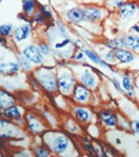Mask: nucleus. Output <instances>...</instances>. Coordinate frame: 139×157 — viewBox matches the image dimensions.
<instances>
[{"instance_id": "nucleus-8", "label": "nucleus", "mask_w": 139, "mask_h": 157, "mask_svg": "<svg viewBox=\"0 0 139 157\" xmlns=\"http://www.w3.org/2000/svg\"><path fill=\"white\" fill-rule=\"evenodd\" d=\"M74 83V80L69 76H63L59 81V85L61 89L64 91H68L70 89Z\"/></svg>"}, {"instance_id": "nucleus-31", "label": "nucleus", "mask_w": 139, "mask_h": 157, "mask_svg": "<svg viewBox=\"0 0 139 157\" xmlns=\"http://www.w3.org/2000/svg\"></svg>"}, {"instance_id": "nucleus-30", "label": "nucleus", "mask_w": 139, "mask_h": 157, "mask_svg": "<svg viewBox=\"0 0 139 157\" xmlns=\"http://www.w3.org/2000/svg\"><path fill=\"white\" fill-rule=\"evenodd\" d=\"M1 0H0V3H1Z\"/></svg>"}, {"instance_id": "nucleus-14", "label": "nucleus", "mask_w": 139, "mask_h": 157, "mask_svg": "<svg viewBox=\"0 0 139 157\" xmlns=\"http://www.w3.org/2000/svg\"><path fill=\"white\" fill-rule=\"evenodd\" d=\"M126 43L131 48L137 49L139 48V37L130 36L128 37Z\"/></svg>"}, {"instance_id": "nucleus-25", "label": "nucleus", "mask_w": 139, "mask_h": 157, "mask_svg": "<svg viewBox=\"0 0 139 157\" xmlns=\"http://www.w3.org/2000/svg\"><path fill=\"white\" fill-rule=\"evenodd\" d=\"M131 126L132 129L135 132H139V121H133L131 124Z\"/></svg>"}, {"instance_id": "nucleus-2", "label": "nucleus", "mask_w": 139, "mask_h": 157, "mask_svg": "<svg viewBox=\"0 0 139 157\" xmlns=\"http://www.w3.org/2000/svg\"><path fill=\"white\" fill-rule=\"evenodd\" d=\"M101 13L99 10L94 8H89L84 11L83 19L88 21H94L99 19Z\"/></svg>"}, {"instance_id": "nucleus-17", "label": "nucleus", "mask_w": 139, "mask_h": 157, "mask_svg": "<svg viewBox=\"0 0 139 157\" xmlns=\"http://www.w3.org/2000/svg\"><path fill=\"white\" fill-rule=\"evenodd\" d=\"M82 81L85 85L89 87L93 86L95 83V79L93 76L88 72H86L85 75L83 77Z\"/></svg>"}, {"instance_id": "nucleus-4", "label": "nucleus", "mask_w": 139, "mask_h": 157, "mask_svg": "<svg viewBox=\"0 0 139 157\" xmlns=\"http://www.w3.org/2000/svg\"><path fill=\"white\" fill-rule=\"evenodd\" d=\"M40 81L44 87L48 90L52 91L55 89V81L51 75H41L40 77Z\"/></svg>"}, {"instance_id": "nucleus-1", "label": "nucleus", "mask_w": 139, "mask_h": 157, "mask_svg": "<svg viewBox=\"0 0 139 157\" xmlns=\"http://www.w3.org/2000/svg\"><path fill=\"white\" fill-rule=\"evenodd\" d=\"M24 53L27 58L36 63H39L42 60V56L41 53L34 46L28 47L25 49Z\"/></svg>"}, {"instance_id": "nucleus-12", "label": "nucleus", "mask_w": 139, "mask_h": 157, "mask_svg": "<svg viewBox=\"0 0 139 157\" xmlns=\"http://www.w3.org/2000/svg\"><path fill=\"white\" fill-rule=\"evenodd\" d=\"M88 96V92L85 87L79 85L74 90V97L79 101H84Z\"/></svg>"}, {"instance_id": "nucleus-5", "label": "nucleus", "mask_w": 139, "mask_h": 157, "mask_svg": "<svg viewBox=\"0 0 139 157\" xmlns=\"http://www.w3.org/2000/svg\"><path fill=\"white\" fill-rule=\"evenodd\" d=\"M14 126L7 121H0V136L9 137L14 132Z\"/></svg>"}, {"instance_id": "nucleus-7", "label": "nucleus", "mask_w": 139, "mask_h": 157, "mask_svg": "<svg viewBox=\"0 0 139 157\" xmlns=\"http://www.w3.org/2000/svg\"><path fill=\"white\" fill-rule=\"evenodd\" d=\"M14 103L13 97L6 92H0V107L3 109L11 107Z\"/></svg>"}, {"instance_id": "nucleus-21", "label": "nucleus", "mask_w": 139, "mask_h": 157, "mask_svg": "<svg viewBox=\"0 0 139 157\" xmlns=\"http://www.w3.org/2000/svg\"><path fill=\"white\" fill-rule=\"evenodd\" d=\"M85 53L87 54V56L91 59V60L94 63H99L101 62V60H100L99 58V57L95 55V53H92L91 51L86 50Z\"/></svg>"}, {"instance_id": "nucleus-19", "label": "nucleus", "mask_w": 139, "mask_h": 157, "mask_svg": "<svg viewBox=\"0 0 139 157\" xmlns=\"http://www.w3.org/2000/svg\"><path fill=\"white\" fill-rule=\"evenodd\" d=\"M23 7L25 11L30 13L34 9V2L31 0H24Z\"/></svg>"}, {"instance_id": "nucleus-27", "label": "nucleus", "mask_w": 139, "mask_h": 157, "mask_svg": "<svg viewBox=\"0 0 139 157\" xmlns=\"http://www.w3.org/2000/svg\"><path fill=\"white\" fill-rule=\"evenodd\" d=\"M69 43V40H65L63 41L62 43L57 44V45H56V47H57V48H60V47H62L63 46H65L66 45H67Z\"/></svg>"}, {"instance_id": "nucleus-26", "label": "nucleus", "mask_w": 139, "mask_h": 157, "mask_svg": "<svg viewBox=\"0 0 139 157\" xmlns=\"http://www.w3.org/2000/svg\"><path fill=\"white\" fill-rule=\"evenodd\" d=\"M40 49L41 51L44 53V54H47L48 53V47L46 45H42L40 46Z\"/></svg>"}, {"instance_id": "nucleus-20", "label": "nucleus", "mask_w": 139, "mask_h": 157, "mask_svg": "<svg viewBox=\"0 0 139 157\" xmlns=\"http://www.w3.org/2000/svg\"><path fill=\"white\" fill-rule=\"evenodd\" d=\"M12 29V26L10 25H4L0 27V34L3 36H6L10 34Z\"/></svg>"}, {"instance_id": "nucleus-3", "label": "nucleus", "mask_w": 139, "mask_h": 157, "mask_svg": "<svg viewBox=\"0 0 139 157\" xmlns=\"http://www.w3.org/2000/svg\"><path fill=\"white\" fill-rule=\"evenodd\" d=\"M67 17L73 23H79L84 18V11L77 8L72 9L67 13Z\"/></svg>"}, {"instance_id": "nucleus-24", "label": "nucleus", "mask_w": 139, "mask_h": 157, "mask_svg": "<svg viewBox=\"0 0 139 157\" xmlns=\"http://www.w3.org/2000/svg\"><path fill=\"white\" fill-rule=\"evenodd\" d=\"M123 87L127 90H130L131 88V83L130 82V80L128 77H125L123 81Z\"/></svg>"}, {"instance_id": "nucleus-13", "label": "nucleus", "mask_w": 139, "mask_h": 157, "mask_svg": "<svg viewBox=\"0 0 139 157\" xmlns=\"http://www.w3.org/2000/svg\"><path fill=\"white\" fill-rule=\"evenodd\" d=\"M18 70V67L13 63H4L0 65V72L11 73L16 72Z\"/></svg>"}, {"instance_id": "nucleus-11", "label": "nucleus", "mask_w": 139, "mask_h": 157, "mask_svg": "<svg viewBox=\"0 0 139 157\" xmlns=\"http://www.w3.org/2000/svg\"><path fill=\"white\" fill-rule=\"evenodd\" d=\"M135 11V7L131 4H126L122 5V9H121V15L125 18L131 17L134 14Z\"/></svg>"}, {"instance_id": "nucleus-15", "label": "nucleus", "mask_w": 139, "mask_h": 157, "mask_svg": "<svg viewBox=\"0 0 139 157\" xmlns=\"http://www.w3.org/2000/svg\"><path fill=\"white\" fill-rule=\"evenodd\" d=\"M5 115L12 119H18L21 116V114L17 107H11L7 109L5 112Z\"/></svg>"}, {"instance_id": "nucleus-23", "label": "nucleus", "mask_w": 139, "mask_h": 157, "mask_svg": "<svg viewBox=\"0 0 139 157\" xmlns=\"http://www.w3.org/2000/svg\"><path fill=\"white\" fill-rule=\"evenodd\" d=\"M30 127L33 131L36 132H39L42 129L41 125L38 123H32L30 125Z\"/></svg>"}, {"instance_id": "nucleus-9", "label": "nucleus", "mask_w": 139, "mask_h": 157, "mask_svg": "<svg viewBox=\"0 0 139 157\" xmlns=\"http://www.w3.org/2000/svg\"><path fill=\"white\" fill-rule=\"evenodd\" d=\"M30 32V28L28 26H23L17 28L15 31V36L17 40L20 41L26 38L28 36Z\"/></svg>"}, {"instance_id": "nucleus-28", "label": "nucleus", "mask_w": 139, "mask_h": 157, "mask_svg": "<svg viewBox=\"0 0 139 157\" xmlns=\"http://www.w3.org/2000/svg\"><path fill=\"white\" fill-rule=\"evenodd\" d=\"M85 146H87V149H88V150H89V152H91V153L94 152L93 148L92 147V146L89 144L88 141L85 142Z\"/></svg>"}, {"instance_id": "nucleus-29", "label": "nucleus", "mask_w": 139, "mask_h": 157, "mask_svg": "<svg viewBox=\"0 0 139 157\" xmlns=\"http://www.w3.org/2000/svg\"><path fill=\"white\" fill-rule=\"evenodd\" d=\"M39 155L40 156H46L47 154V152L46 151L43 150H40L39 151Z\"/></svg>"}, {"instance_id": "nucleus-22", "label": "nucleus", "mask_w": 139, "mask_h": 157, "mask_svg": "<svg viewBox=\"0 0 139 157\" xmlns=\"http://www.w3.org/2000/svg\"><path fill=\"white\" fill-rule=\"evenodd\" d=\"M123 0H108V4L110 7H119L123 5Z\"/></svg>"}, {"instance_id": "nucleus-10", "label": "nucleus", "mask_w": 139, "mask_h": 157, "mask_svg": "<svg viewBox=\"0 0 139 157\" xmlns=\"http://www.w3.org/2000/svg\"><path fill=\"white\" fill-rule=\"evenodd\" d=\"M117 58L123 63L129 62L133 58L132 54L127 51L124 50H119L116 53Z\"/></svg>"}, {"instance_id": "nucleus-18", "label": "nucleus", "mask_w": 139, "mask_h": 157, "mask_svg": "<svg viewBox=\"0 0 139 157\" xmlns=\"http://www.w3.org/2000/svg\"><path fill=\"white\" fill-rule=\"evenodd\" d=\"M76 116L79 120L81 121H85L88 119L89 115L87 112L84 111L82 109H79L76 112Z\"/></svg>"}, {"instance_id": "nucleus-6", "label": "nucleus", "mask_w": 139, "mask_h": 157, "mask_svg": "<svg viewBox=\"0 0 139 157\" xmlns=\"http://www.w3.org/2000/svg\"><path fill=\"white\" fill-rule=\"evenodd\" d=\"M67 145L68 140L67 138L61 136L55 140L53 144V148L55 152L61 153L66 149Z\"/></svg>"}, {"instance_id": "nucleus-16", "label": "nucleus", "mask_w": 139, "mask_h": 157, "mask_svg": "<svg viewBox=\"0 0 139 157\" xmlns=\"http://www.w3.org/2000/svg\"><path fill=\"white\" fill-rule=\"evenodd\" d=\"M102 119L105 122V123L109 126H114L115 125L116 118L113 115H110L109 113H105L102 115Z\"/></svg>"}]
</instances>
